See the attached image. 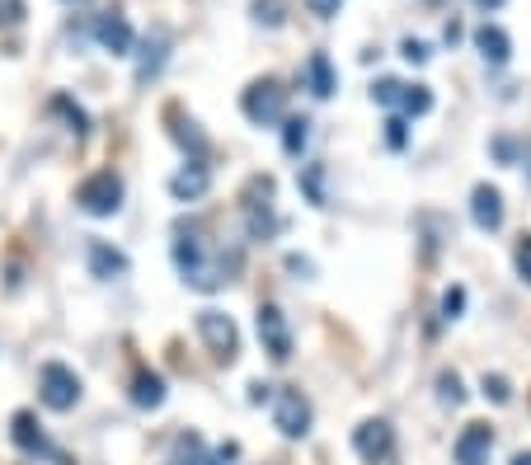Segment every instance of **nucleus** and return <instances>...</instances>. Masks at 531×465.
I'll return each mask as SVG.
<instances>
[{
  "label": "nucleus",
  "mask_w": 531,
  "mask_h": 465,
  "mask_svg": "<svg viewBox=\"0 0 531 465\" xmlns=\"http://www.w3.org/2000/svg\"><path fill=\"white\" fill-rule=\"evenodd\" d=\"M123 198H127V184H123V174H113V170H94L76 188V207L85 217H118Z\"/></svg>",
  "instance_id": "1"
},
{
  "label": "nucleus",
  "mask_w": 531,
  "mask_h": 465,
  "mask_svg": "<svg viewBox=\"0 0 531 465\" xmlns=\"http://www.w3.org/2000/svg\"><path fill=\"white\" fill-rule=\"evenodd\" d=\"M85 395L80 386V376L66 367V362H43V372H38V400L52 409V414H71Z\"/></svg>",
  "instance_id": "2"
},
{
  "label": "nucleus",
  "mask_w": 531,
  "mask_h": 465,
  "mask_svg": "<svg viewBox=\"0 0 531 465\" xmlns=\"http://www.w3.org/2000/svg\"><path fill=\"white\" fill-rule=\"evenodd\" d=\"M240 109H245V118H250L254 127L282 123V113H287V90H282V80H273V76L250 80V90L240 94Z\"/></svg>",
  "instance_id": "3"
},
{
  "label": "nucleus",
  "mask_w": 531,
  "mask_h": 465,
  "mask_svg": "<svg viewBox=\"0 0 531 465\" xmlns=\"http://www.w3.org/2000/svg\"><path fill=\"white\" fill-rule=\"evenodd\" d=\"M245 231L250 240H273L282 231V217L273 212V179H250L245 188Z\"/></svg>",
  "instance_id": "4"
},
{
  "label": "nucleus",
  "mask_w": 531,
  "mask_h": 465,
  "mask_svg": "<svg viewBox=\"0 0 531 465\" xmlns=\"http://www.w3.org/2000/svg\"><path fill=\"white\" fill-rule=\"evenodd\" d=\"M198 339H203L207 353L217 357V362H226V367L240 357V329H235V320L226 310H212V306L198 310Z\"/></svg>",
  "instance_id": "5"
},
{
  "label": "nucleus",
  "mask_w": 531,
  "mask_h": 465,
  "mask_svg": "<svg viewBox=\"0 0 531 465\" xmlns=\"http://www.w3.org/2000/svg\"><path fill=\"white\" fill-rule=\"evenodd\" d=\"M273 423H278V433L292 437V442H297V437H306V433H311V423H315L311 400H306L297 386L278 390V400H273Z\"/></svg>",
  "instance_id": "6"
},
{
  "label": "nucleus",
  "mask_w": 531,
  "mask_h": 465,
  "mask_svg": "<svg viewBox=\"0 0 531 465\" xmlns=\"http://www.w3.org/2000/svg\"><path fill=\"white\" fill-rule=\"evenodd\" d=\"M254 329H259V343H264V353L273 357V362H287V357H292V325H287L282 306L264 301L259 315H254Z\"/></svg>",
  "instance_id": "7"
},
{
  "label": "nucleus",
  "mask_w": 531,
  "mask_h": 465,
  "mask_svg": "<svg viewBox=\"0 0 531 465\" xmlns=\"http://www.w3.org/2000/svg\"><path fill=\"white\" fill-rule=\"evenodd\" d=\"M10 437H15V447L24 451V456H52L57 465H66V456L52 442H47V433H43V423L33 419L29 409H19L15 419H10Z\"/></svg>",
  "instance_id": "8"
},
{
  "label": "nucleus",
  "mask_w": 531,
  "mask_h": 465,
  "mask_svg": "<svg viewBox=\"0 0 531 465\" xmlns=\"http://www.w3.org/2000/svg\"><path fill=\"white\" fill-rule=\"evenodd\" d=\"M353 447H358L362 461L381 465V461H386V456L395 451V428H391L386 419H367V423H358V428H353Z\"/></svg>",
  "instance_id": "9"
},
{
  "label": "nucleus",
  "mask_w": 531,
  "mask_h": 465,
  "mask_svg": "<svg viewBox=\"0 0 531 465\" xmlns=\"http://www.w3.org/2000/svg\"><path fill=\"white\" fill-rule=\"evenodd\" d=\"M452 456H456V465H489V456H494V428L489 423H466L461 437H456Z\"/></svg>",
  "instance_id": "10"
},
{
  "label": "nucleus",
  "mask_w": 531,
  "mask_h": 465,
  "mask_svg": "<svg viewBox=\"0 0 531 465\" xmlns=\"http://www.w3.org/2000/svg\"><path fill=\"white\" fill-rule=\"evenodd\" d=\"M94 38H99V47H104L109 57H132V47H137V33H132V24H127L123 15H99Z\"/></svg>",
  "instance_id": "11"
},
{
  "label": "nucleus",
  "mask_w": 531,
  "mask_h": 465,
  "mask_svg": "<svg viewBox=\"0 0 531 465\" xmlns=\"http://www.w3.org/2000/svg\"><path fill=\"white\" fill-rule=\"evenodd\" d=\"M470 221L480 231H499L503 226V193L494 184H475V193H470Z\"/></svg>",
  "instance_id": "12"
},
{
  "label": "nucleus",
  "mask_w": 531,
  "mask_h": 465,
  "mask_svg": "<svg viewBox=\"0 0 531 465\" xmlns=\"http://www.w3.org/2000/svg\"><path fill=\"white\" fill-rule=\"evenodd\" d=\"M90 273L94 278H104V282H113V278H127V268H132V259H127L118 245H109V240H90Z\"/></svg>",
  "instance_id": "13"
},
{
  "label": "nucleus",
  "mask_w": 531,
  "mask_h": 465,
  "mask_svg": "<svg viewBox=\"0 0 531 465\" xmlns=\"http://www.w3.org/2000/svg\"><path fill=\"white\" fill-rule=\"evenodd\" d=\"M207 188H212V170H207L203 160H188L184 170L170 179L174 202H198V198H207Z\"/></svg>",
  "instance_id": "14"
},
{
  "label": "nucleus",
  "mask_w": 531,
  "mask_h": 465,
  "mask_svg": "<svg viewBox=\"0 0 531 465\" xmlns=\"http://www.w3.org/2000/svg\"><path fill=\"white\" fill-rule=\"evenodd\" d=\"M165 57H170V29L160 24L156 33H146V47H141V57H137V80H141V85L160 76Z\"/></svg>",
  "instance_id": "15"
},
{
  "label": "nucleus",
  "mask_w": 531,
  "mask_h": 465,
  "mask_svg": "<svg viewBox=\"0 0 531 465\" xmlns=\"http://www.w3.org/2000/svg\"><path fill=\"white\" fill-rule=\"evenodd\" d=\"M475 47H480V57H485L489 66H508V57H513V38H508L499 24H480V29H475Z\"/></svg>",
  "instance_id": "16"
},
{
  "label": "nucleus",
  "mask_w": 531,
  "mask_h": 465,
  "mask_svg": "<svg viewBox=\"0 0 531 465\" xmlns=\"http://www.w3.org/2000/svg\"><path fill=\"white\" fill-rule=\"evenodd\" d=\"M306 90H311L315 99H329V94L339 90V71H334V62H329L325 52H311V57H306Z\"/></svg>",
  "instance_id": "17"
},
{
  "label": "nucleus",
  "mask_w": 531,
  "mask_h": 465,
  "mask_svg": "<svg viewBox=\"0 0 531 465\" xmlns=\"http://www.w3.org/2000/svg\"><path fill=\"white\" fill-rule=\"evenodd\" d=\"M132 404H137V409H160V404H165V376L141 367V372L132 376Z\"/></svg>",
  "instance_id": "18"
},
{
  "label": "nucleus",
  "mask_w": 531,
  "mask_h": 465,
  "mask_svg": "<svg viewBox=\"0 0 531 465\" xmlns=\"http://www.w3.org/2000/svg\"><path fill=\"white\" fill-rule=\"evenodd\" d=\"M170 132H174V141H179V146H184V151H193V160H203L207 155V137L203 132H198V123H193V118H179V109H170Z\"/></svg>",
  "instance_id": "19"
},
{
  "label": "nucleus",
  "mask_w": 531,
  "mask_h": 465,
  "mask_svg": "<svg viewBox=\"0 0 531 465\" xmlns=\"http://www.w3.org/2000/svg\"><path fill=\"white\" fill-rule=\"evenodd\" d=\"M47 109H52V113H62L66 123H71V132H76V137H90V113L80 109V104L71 99V94H52V104H47Z\"/></svg>",
  "instance_id": "20"
},
{
  "label": "nucleus",
  "mask_w": 531,
  "mask_h": 465,
  "mask_svg": "<svg viewBox=\"0 0 531 465\" xmlns=\"http://www.w3.org/2000/svg\"><path fill=\"white\" fill-rule=\"evenodd\" d=\"M428 109H433V90H428V85H405V90H400V113H405V118H423Z\"/></svg>",
  "instance_id": "21"
},
{
  "label": "nucleus",
  "mask_w": 531,
  "mask_h": 465,
  "mask_svg": "<svg viewBox=\"0 0 531 465\" xmlns=\"http://www.w3.org/2000/svg\"><path fill=\"white\" fill-rule=\"evenodd\" d=\"M306 141H311V123H306V118H282V151L301 155Z\"/></svg>",
  "instance_id": "22"
},
{
  "label": "nucleus",
  "mask_w": 531,
  "mask_h": 465,
  "mask_svg": "<svg viewBox=\"0 0 531 465\" xmlns=\"http://www.w3.org/2000/svg\"><path fill=\"white\" fill-rule=\"evenodd\" d=\"M400 90H405V80H395V76H381L372 85V99L381 104V109H400Z\"/></svg>",
  "instance_id": "23"
},
{
  "label": "nucleus",
  "mask_w": 531,
  "mask_h": 465,
  "mask_svg": "<svg viewBox=\"0 0 531 465\" xmlns=\"http://www.w3.org/2000/svg\"><path fill=\"white\" fill-rule=\"evenodd\" d=\"M480 390H485V400H494V404H508V400H513V381H508V376H499V372H485Z\"/></svg>",
  "instance_id": "24"
},
{
  "label": "nucleus",
  "mask_w": 531,
  "mask_h": 465,
  "mask_svg": "<svg viewBox=\"0 0 531 465\" xmlns=\"http://www.w3.org/2000/svg\"><path fill=\"white\" fill-rule=\"evenodd\" d=\"M461 315H466V287L456 282L442 292V320H461Z\"/></svg>",
  "instance_id": "25"
},
{
  "label": "nucleus",
  "mask_w": 531,
  "mask_h": 465,
  "mask_svg": "<svg viewBox=\"0 0 531 465\" xmlns=\"http://www.w3.org/2000/svg\"><path fill=\"white\" fill-rule=\"evenodd\" d=\"M438 400H442V404H452V409L466 400V390H461V376H456V372H442V376H438Z\"/></svg>",
  "instance_id": "26"
},
{
  "label": "nucleus",
  "mask_w": 531,
  "mask_h": 465,
  "mask_svg": "<svg viewBox=\"0 0 531 465\" xmlns=\"http://www.w3.org/2000/svg\"><path fill=\"white\" fill-rule=\"evenodd\" d=\"M301 188H306V198H311L315 207H325V170H320V165H311V170L301 174Z\"/></svg>",
  "instance_id": "27"
},
{
  "label": "nucleus",
  "mask_w": 531,
  "mask_h": 465,
  "mask_svg": "<svg viewBox=\"0 0 531 465\" xmlns=\"http://www.w3.org/2000/svg\"><path fill=\"white\" fill-rule=\"evenodd\" d=\"M29 15V5L24 0H0V29H19Z\"/></svg>",
  "instance_id": "28"
},
{
  "label": "nucleus",
  "mask_w": 531,
  "mask_h": 465,
  "mask_svg": "<svg viewBox=\"0 0 531 465\" xmlns=\"http://www.w3.org/2000/svg\"><path fill=\"white\" fill-rule=\"evenodd\" d=\"M254 19L268 24V29H278L282 24V0H254Z\"/></svg>",
  "instance_id": "29"
},
{
  "label": "nucleus",
  "mask_w": 531,
  "mask_h": 465,
  "mask_svg": "<svg viewBox=\"0 0 531 465\" xmlns=\"http://www.w3.org/2000/svg\"><path fill=\"white\" fill-rule=\"evenodd\" d=\"M513 264H517V278H522V282L531 287V235H522V240H517Z\"/></svg>",
  "instance_id": "30"
},
{
  "label": "nucleus",
  "mask_w": 531,
  "mask_h": 465,
  "mask_svg": "<svg viewBox=\"0 0 531 465\" xmlns=\"http://www.w3.org/2000/svg\"><path fill=\"white\" fill-rule=\"evenodd\" d=\"M405 141H409V123L405 118H391V123H386V146H391V151H405Z\"/></svg>",
  "instance_id": "31"
},
{
  "label": "nucleus",
  "mask_w": 531,
  "mask_h": 465,
  "mask_svg": "<svg viewBox=\"0 0 531 465\" xmlns=\"http://www.w3.org/2000/svg\"><path fill=\"white\" fill-rule=\"evenodd\" d=\"M400 57H405V62H414V66H423L433 52H428V43H419V38H405V43H400Z\"/></svg>",
  "instance_id": "32"
},
{
  "label": "nucleus",
  "mask_w": 531,
  "mask_h": 465,
  "mask_svg": "<svg viewBox=\"0 0 531 465\" xmlns=\"http://www.w3.org/2000/svg\"><path fill=\"white\" fill-rule=\"evenodd\" d=\"M339 5H344V0H306V10H311L315 19H334L339 15Z\"/></svg>",
  "instance_id": "33"
},
{
  "label": "nucleus",
  "mask_w": 531,
  "mask_h": 465,
  "mask_svg": "<svg viewBox=\"0 0 531 465\" xmlns=\"http://www.w3.org/2000/svg\"><path fill=\"white\" fill-rule=\"evenodd\" d=\"M470 5H475L480 15H494V10H503V0H470Z\"/></svg>",
  "instance_id": "34"
},
{
  "label": "nucleus",
  "mask_w": 531,
  "mask_h": 465,
  "mask_svg": "<svg viewBox=\"0 0 531 465\" xmlns=\"http://www.w3.org/2000/svg\"><path fill=\"white\" fill-rule=\"evenodd\" d=\"M287 268H292V273H315V268H311V259H297V254L287 259Z\"/></svg>",
  "instance_id": "35"
},
{
  "label": "nucleus",
  "mask_w": 531,
  "mask_h": 465,
  "mask_svg": "<svg viewBox=\"0 0 531 465\" xmlns=\"http://www.w3.org/2000/svg\"><path fill=\"white\" fill-rule=\"evenodd\" d=\"M250 400H254V404L268 400V386H264V381H254V386H250Z\"/></svg>",
  "instance_id": "36"
},
{
  "label": "nucleus",
  "mask_w": 531,
  "mask_h": 465,
  "mask_svg": "<svg viewBox=\"0 0 531 465\" xmlns=\"http://www.w3.org/2000/svg\"><path fill=\"white\" fill-rule=\"evenodd\" d=\"M522 174H527V184H531V141L522 146Z\"/></svg>",
  "instance_id": "37"
},
{
  "label": "nucleus",
  "mask_w": 531,
  "mask_h": 465,
  "mask_svg": "<svg viewBox=\"0 0 531 465\" xmlns=\"http://www.w3.org/2000/svg\"><path fill=\"white\" fill-rule=\"evenodd\" d=\"M513 465H531V451H517V456H513Z\"/></svg>",
  "instance_id": "38"
},
{
  "label": "nucleus",
  "mask_w": 531,
  "mask_h": 465,
  "mask_svg": "<svg viewBox=\"0 0 531 465\" xmlns=\"http://www.w3.org/2000/svg\"><path fill=\"white\" fill-rule=\"evenodd\" d=\"M66 5H76V0H66Z\"/></svg>",
  "instance_id": "39"
}]
</instances>
